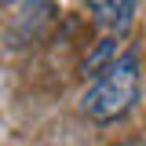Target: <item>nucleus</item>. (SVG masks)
<instances>
[{"mask_svg": "<svg viewBox=\"0 0 146 146\" xmlns=\"http://www.w3.org/2000/svg\"><path fill=\"white\" fill-rule=\"evenodd\" d=\"M135 99H139V55L124 51L91 77V88L80 95V110L95 124H110L124 117L135 106Z\"/></svg>", "mask_w": 146, "mask_h": 146, "instance_id": "1", "label": "nucleus"}, {"mask_svg": "<svg viewBox=\"0 0 146 146\" xmlns=\"http://www.w3.org/2000/svg\"><path fill=\"white\" fill-rule=\"evenodd\" d=\"M88 7L95 15V22L117 36H124L131 18H135V0H88Z\"/></svg>", "mask_w": 146, "mask_h": 146, "instance_id": "2", "label": "nucleus"}]
</instances>
